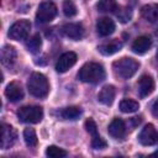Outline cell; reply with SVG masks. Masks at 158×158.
Here are the masks:
<instances>
[{
	"label": "cell",
	"instance_id": "6da1fadb",
	"mask_svg": "<svg viewBox=\"0 0 158 158\" xmlns=\"http://www.w3.org/2000/svg\"><path fill=\"white\" fill-rule=\"evenodd\" d=\"M78 78L84 83L96 84L105 79V69L99 63L89 62V63H85L79 69Z\"/></svg>",
	"mask_w": 158,
	"mask_h": 158
},
{
	"label": "cell",
	"instance_id": "7a4b0ae2",
	"mask_svg": "<svg viewBox=\"0 0 158 158\" xmlns=\"http://www.w3.org/2000/svg\"><path fill=\"white\" fill-rule=\"evenodd\" d=\"M112 68L117 77L122 79H128L136 74V72L139 68V63L133 58L123 57V58H120L118 60H115L112 64Z\"/></svg>",
	"mask_w": 158,
	"mask_h": 158
},
{
	"label": "cell",
	"instance_id": "3957f363",
	"mask_svg": "<svg viewBox=\"0 0 158 158\" xmlns=\"http://www.w3.org/2000/svg\"><path fill=\"white\" fill-rule=\"evenodd\" d=\"M27 88L30 94L36 98H44L49 91V84L47 78L42 73H37V72L31 74L27 83Z\"/></svg>",
	"mask_w": 158,
	"mask_h": 158
},
{
	"label": "cell",
	"instance_id": "277c9868",
	"mask_svg": "<svg viewBox=\"0 0 158 158\" xmlns=\"http://www.w3.org/2000/svg\"><path fill=\"white\" fill-rule=\"evenodd\" d=\"M20 121L26 123H38L43 118V110L40 106H23L17 111Z\"/></svg>",
	"mask_w": 158,
	"mask_h": 158
},
{
	"label": "cell",
	"instance_id": "5b68a950",
	"mask_svg": "<svg viewBox=\"0 0 158 158\" xmlns=\"http://www.w3.org/2000/svg\"><path fill=\"white\" fill-rule=\"evenodd\" d=\"M31 30V23L27 20H19L15 23H12V26L9 30V37L11 40L15 41H20V40H25Z\"/></svg>",
	"mask_w": 158,
	"mask_h": 158
},
{
	"label": "cell",
	"instance_id": "8992f818",
	"mask_svg": "<svg viewBox=\"0 0 158 158\" xmlns=\"http://www.w3.org/2000/svg\"><path fill=\"white\" fill-rule=\"evenodd\" d=\"M56 15H57V6L51 1H46L38 6L36 19L40 23H46V22H51L56 17Z\"/></svg>",
	"mask_w": 158,
	"mask_h": 158
},
{
	"label": "cell",
	"instance_id": "52a82bcc",
	"mask_svg": "<svg viewBox=\"0 0 158 158\" xmlns=\"http://www.w3.org/2000/svg\"><path fill=\"white\" fill-rule=\"evenodd\" d=\"M138 141L143 146H153L158 141V135L152 123L146 125L138 135Z\"/></svg>",
	"mask_w": 158,
	"mask_h": 158
},
{
	"label": "cell",
	"instance_id": "ba28073f",
	"mask_svg": "<svg viewBox=\"0 0 158 158\" xmlns=\"http://www.w3.org/2000/svg\"><path fill=\"white\" fill-rule=\"evenodd\" d=\"M16 141V131L12 126L2 123L1 125V142L0 146L2 149H7L14 146Z\"/></svg>",
	"mask_w": 158,
	"mask_h": 158
},
{
	"label": "cell",
	"instance_id": "9c48e42d",
	"mask_svg": "<svg viewBox=\"0 0 158 158\" xmlns=\"http://www.w3.org/2000/svg\"><path fill=\"white\" fill-rule=\"evenodd\" d=\"M77 63V54L74 52H65L63 53L56 64V70L58 73H64L69 68H72Z\"/></svg>",
	"mask_w": 158,
	"mask_h": 158
},
{
	"label": "cell",
	"instance_id": "30bf717a",
	"mask_svg": "<svg viewBox=\"0 0 158 158\" xmlns=\"http://www.w3.org/2000/svg\"><path fill=\"white\" fill-rule=\"evenodd\" d=\"M154 90V80L151 75H142L138 80V95L141 98H146L151 95Z\"/></svg>",
	"mask_w": 158,
	"mask_h": 158
},
{
	"label": "cell",
	"instance_id": "8fae6325",
	"mask_svg": "<svg viewBox=\"0 0 158 158\" xmlns=\"http://www.w3.org/2000/svg\"><path fill=\"white\" fill-rule=\"evenodd\" d=\"M62 32L65 37L73 41H78L84 36V30L80 23H67L62 27Z\"/></svg>",
	"mask_w": 158,
	"mask_h": 158
},
{
	"label": "cell",
	"instance_id": "7c38bea8",
	"mask_svg": "<svg viewBox=\"0 0 158 158\" xmlns=\"http://www.w3.org/2000/svg\"><path fill=\"white\" fill-rule=\"evenodd\" d=\"M107 131H109V133H110L111 137H114L116 139H121V138L125 137V133H126L125 122L121 118H114L110 122Z\"/></svg>",
	"mask_w": 158,
	"mask_h": 158
},
{
	"label": "cell",
	"instance_id": "4fadbf2b",
	"mask_svg": "<svg viewBox=\"0 0 158 158\" xmlns=\"http://www.w3.org/2000/svg\"><path fill=\"white\" fill-rule=\"evenodd\" d=\"M96 31L101 37L110 36L115 31V22L109 17H101L96 22Z\"/></svg>",
	"mask_w": 158,
	"mask_h": 158
},
{
	"label": "cell",
	"instance_id": "5bb4252c",
	"mask_svg": "<svg viewBox=\"0 0 158 158\" xmlns=\"http://www.w3.org/2000/svg\"><path fill=\"white\" fill-rule=\"evenodd\" d=\"M5 95L10 101L15 102V101H19V100H21L23 98V90H22V88H21V85L19 83L12 81L6 86Z\"/></svg>",
	"mask_w": 158,
	"mask_h": 158
},
{
	"label": "cell",
	"instance_id": "9a60e30c",
	"mask_svg": "<svg viewBox=\"0 0 158 158\" xmlns=\"http://www.w3.org/2000/svg\"><path fill=\"white\" fill-rule=\"evenodd\" d=\"M152 46V41L147 36H139L132 43V51L136 54H144Z\"/></svg>",
	"mask_w": 158,
	"mask_h": 158
},
{
	"label": "cell",
	"instance_id": "2e32d148",
	"mask_svg": "<svg viewBox=\"0 0 158 158\" xmlns=\"http://www.w3.org/2000/svg\"><path fill=\"white\" fill-rule=\"evenodd\" d=\"M114 99H115V88L112 85H106L104 86L100 93L98 94V100L104 104V105H111L114 102Z\"/></svg>",
	"mask_w": 158,
	"mask_h": 158
},
{
	"label": "cell",
	"instance_id": "e0dca14e",
	"mask_svg": "<svg viewBox=\"0 0 158 158\" xmlns=\"http://www.w3.org/2000/svg\"><path fill=\"white\" fill-rule=\"evenodd\" d=\"M142 17L148 22H158V4L144 5L141 10Z\"/></svg>",
	"mask_w": 158,
	"mask_h": 158
},
{
	"label": "cell",
	"instance_id": "ac0fdd59",
	"mask_svg": "<svg viewBox=\"0 0 158 158\" xmlns=\"http://www.w3.org/2000/svg\"><path fill=\"white\" fill-rule=\"evenodd\" d=\"M16 62V51L11 46H4L1 49V63L5 67H11Z\"/></svg>",
	"mask_w": 158,
	"mask_h": 158
},
{
	"label": "cell",
	"instance_id": "d6986e66",
	"mask_svg": "<svg viewBox=\"0 0 158 158\" xmlns=\"http://www.w3.org/2000/svg\"><path fill=\"white\" fill-rule=\"evenodd\" d=\"M122 47V43L114 40L111 42H107V43H104L101 46H99V52L104 56H111V54H115L116 52H118Z\"/></svg>",
	"mask_w": 158,
	"mask_h": 158
},
{
	"label": "cell",
	"instance_id": "ffe728a7",
	"mask_svg": "<svg viewBox=\"0 0 158 158\" xmlns=\"http://www.w3.org/2000/svg\"><path fill=\"white\" fill-rule=\"evenodd\" d=\"M139 109V104L136 100L132 99H123L120 102V110L125 114H131V112H136Z\"/></svg>",
	"mask_w": 158,
	"mask_h": 158
},
{
	"label": "cell",
	"instance_id": "44dd1931",
	"mask_svg": "<svg viewBox=\"0 0 158 158\" xmlns=\"http://www.w3.org/2000/svg\"><path fill=\"white\" fill-rule=\"evenodd\" d=\"M96 7L101 12H115L118 6L116 0H99Z\"/></svg>",
	"mask_w": 158,
	"mask_h": 158
},
{
	"label": "cell",
	"instance_id": "7402d4cb",
	"mask_svg": "<svg viewBox=\"0 0 158 158\" xmlns=\"http://www.w3.org/2000/svg\"><path fill=\"white\" fill-rule=\"evenodd\" d=\"M26 47H27L28 52H31V53H38L40 49H41V47H42V40H41V36H40V35H35V36H32V37L27 41Z\"/></svg>",
	"mask_w": 158,
	"mask_h": 158
},
{
	"label": "cell",
	"instance_id": "603a6c76",
	"mask_svg": "<svg viewBox=\"0 0 158 158\" xmlns=\"http://www.w3.org/2000/svg\"><path fill=\"white\" fill-rule=\"evenodd\" d=\"M60 115L65 120H77L81 115V110L77 106H69L60 111Z\"/></svg>",
	"mask_w": 158,
	"mask_h": 158
},
{
	"label": "cell",
	"instance_id": "cb8c5ba5",
	"mask_svg": "<svg viewBox=\"0 0 158 158\" xmlns=\"http://www.w3.org/2000/svg\"><path fill=\"white\" fill-rule=\"evenodd\" d=\"M23 139H25V142H26V144L28 147H35L37 144V142H38L37 135H36L33 128H26L23 131Z\"/></svg>",
	"mask_w": 158,
	"mask_h": 158
},
{
	"label": "cell",
	"instance_id": "d4e9b609",
	"mask_svg": "<svg viewBox=\"0 0 158 158\" xmlns=\"http://www.w3.org/2000/svg\"><path fill=\"white\" fill-rule=\"evenodd\" d=\"M67 152L57 146H49L47 147L46 149V156L49 157V158H63V157H67Z\"/></svg>",
	"mask_w": 158,
	"mask_h": 158
},
{
	"label": "cell",
	"instance_id": "484cf974",
	"mask_svg": "<svg viewBox=\"0 0 158 158\" xmlns=\"http://www.w3.org/2000/svg\"><path fill=\"white\" fill-rule=\"evenodd\" d=\"M63 12L67 17H73L77 15V6L72 0H64L63 2Z\"/></svg>",
	"mask_w": 158,
	"mask_h": 158
},
{
	"label": "cell",
	"instance_id": "4316f807",
	"mask_svg": "<svg viewBox=\"0 0 158 158\" xmlns=\"http://www.w3.org/2000/svg\"><path fill=\"white\" fill-rule=\"evenodd\" d=\"M116 12V16L118 17V20L121 21V22H127V21H130L131 20V17H132V11H131V9H128V7H117V10L115 11Z\"/></svg>",
	"mask_w": 158,
	"mask_h": 158
},
{
	"label": "cell",
	"instance_id": "83f0119b",
	"mask_svg": "<svg viewBox=\"0 0 158 158\" xmlns=\"http://www.w3.org/2000/svg\"><path fill=\"white\" fill-rule=\"evenodd\" d=\"M85 128H86V131L91 135L93 138L99 136V135H98V127H96V123L94 122V120L88 118V120L85 121Z\"/></svg>",
	"mask_w": 158,
	"mask_h": 158
},
{
	"label": "cell",
	"instance_id": "f1b7e54d",
	"mask_svg": "<svg viewBox=\"0 0 158 158\" xmlns=\"http://www.w3.org/2000/svg\"><path fill=\"white\" fill-rule=\"evenodd\" d=\"M91 146H93V148H95V149H102V148L106 147V142H105L100 136H98V137L91 138Z\"/></svg>",
	"mask_w": 158,
	"mask_h": 158
},
{
	"label": "cell",
	"instance_id": "f546056e",
	"mask_svg": "<svg viewBox=\"0 0 158 158\" xmlns=\"http://www.w3.org/2000/svg\"><path fill=\"white\" fill-rule=\"evenodd\" d=\"M152 114L156 116V117H158V100L153 104V106H152Z\"/></svg>",
	"mask_w": 158,
	"mask_h": 158
},
{
	"label": "cell",
	"instance_id": "4dcf8cb0",
	"mask_svg": "<svg viewBox=\"0 0 158 158\" xmlns=\"http://www.w3.org/2000/svg\"><path fill=\"white\" fill-rule=\"evenodd\" d=\"M153 156H158V152H154V153H153Z\"/></svg>",
	"mask_w": 158,
	"mask_h": 158
},
{
	"label": "cell",
	"instance_id": "1f68e13d",
	"mask_svg": "<svg viewBox=\"0 0 158 158\" xmlns=\"http://www.w3.org/2000/svg\"><path fill=\"white\" fill-rule=\"evenodd\" d=\"M156 56H157V62H158V51H157V54Z\"/></svg>",
	"mask_w": 158,
	"mask_h": 158
}]
</instances>
